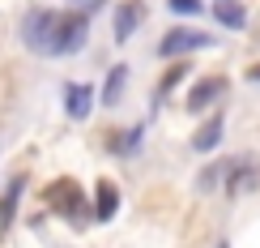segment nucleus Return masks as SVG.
Returning a JSON list of instances; mask_svg holds the SVG:
<instances>
[{
	"label": "nucleus",
	"mask_w": 260,
	"mask_h": 248,
	"mask_svg": "<svg viewBox=\"0 0 260 248\" xmlns=\"http://www.w3.org/2000/svg\"><path fill=\"white\" fill-rule=\"evenodd\" d=\"M85 35H90L85 13H56V30H51L47 56H73V51L85 43Z\"/></svg>",
	"instance_id": "obj_1"
},
{
	"label": "nucleus",
	"mask_w": 260,
	"mask_h": 248,
	"mask_svg": "<svg viewBox=\"0 0 260 248\" xmlns=\"http://www.w3.org/2000/svg\"><path fill=\"white\" fill-rule=\"evenodd\" d=\"M209 35L205 30H188V26H179V30H171V35H162L158 43V56L162 60H179V56H188V51H201V47H209Z\"/></svg>",
	"instance_id": "obj_2"
},
{
	"label": "nucleus",
	"mask_w": 260,
	"mask_h": 248,
	"mask_svg": "<svg viewBox=\"0 0 260 248\" xmlns=\"http://www.w3.org/2000/svg\"><path fill=\"white\" fill-rule=\"evenodd\" d=\"M51 30H56V9H35L26 21H21V39L26 47H35L47 56V43H51Z\"/></svg>",
	"instance_id": "obj_3"
},
{
	"label": "nucleus",
	"mask_w": 260,
	"mask_h": 248,
	"mask_svg": "<svg viewBox=\"0 0 260 248\" xmlns=\"http://www.w3.org/2000/svg\"><path fill=\"white\" fill-rule=\"evenodd\" d=\"M141 17H145V5H141V0H124V5L115 9V39H120V43H128V39L137 35Z\"/></svg>",
	"instance_id": "obj_4"
},
{
	"label": "nucleus",
	"mask_w": 260,
	"mask_h": 248,
	"mask_svg": "<svg viewBox=\"0 0 260 248\" xmlns=\"http://www.w3.org/2000/svg\"><path fill=\"white\" fill-rule=\"evenodd\" d=\"M90 107H94V90H90L85 81L64 86V112H69L73 120H85V116H90Z\"/></svg>",
	"instance_id": "obj_5"
},
{
	"label": "nucleus",
	"mask_w": 260,
	"mask_h": 248,
	"mask_svg": "<svg viewBox=\"0 0 260 248\" xmlns=\"http://www.w3.org/2000/svg\"><path fill=\"white\" fill-rule=\"evenodd\" d=\"M115 210H120V188H115L111 180H103V184L94 188V218H99V223H111Z\"/></svg>",
	"instance_id": "obj_6"
},
{
	"label": "nucleus",
	"mask_w": 260,
	"mask_h": 248,
	"mask_svg": "<svg viewBox=\"0 0 260 248\" xmlns=\"http://www.w3.org/2000/svg\"><path fill=\"white\" fill-rule=\"evenodd\" d=\"M222 90H226V81H222V77H201L197 86H192V94H188V112H205V107L218 99Z\"/></svg>",
	"instance_id": "obj_7"
},
{
	"label": "nucleus",
	"mask_w": 260,
	"mask_h": 248,
	"mask_svg": "<svg viewBox=\"0 0 260 248\" xmlns=\"http://www.w3.org/2000/svg\"><path fill=\"white\" fill-rule=\"evenodd\" d=\"M77 184H73V180H60V184H51V206L56 210H64L69 214V218H77L81 214V197H77Z\"/></svg>",
	"instance_id": "obj_8"
},
{
	"label": "nucleus",
	"mask_w": 260,
	"mask_h": 248,
	"mask_svg": "<svg viewBox=\"0 0 260 248\" xmlns=\"http://www.w3.org/2000/svg\"><path fill=\"white\" fill-rule=\"evenodd\" d=\"M213 21H222L226 30H243L247 26V13L239 0H213Z\"/></svg>",
	"instance_id": "obj_9"
},
{
	"label": "nucleus",
	"mask_w": 260,
	"mask_h": 248,
	"mask_svg": "<svg viewBox=\"0 0 260 248\" xmlns=\"http://www.w3.org/2000/svg\"><path fill=\"white\" fill-rule=\"evenodd\" d=\"M218 142H222V120H205L197 133H192V150H201V154H209Z\"/></svg>",
	"instance_id": "obj_10"
},
{
	"label": "nucleus",
	"mask_w": 260,
	"mask_h": 248,
	"mask_svg": "<svg viewBox=\"0 0 260 248\" xmlns=\"http://www.w3.org/2000/svg\"><path fill=\"white\" fill-rule=\"evenodd\" d=\"M124 81H128V69H124V64H115V69L107 73V86H103V103L107 107H115V103L124 99Z\"/></svg>",
	"instance_id": "obj_11"
},
{
	"label": "nucleus",
	"mask_w": 260,
	"mask_h": 248,
	"mask_svg": "<svg viewBox=\"0 0 260 248\" xmlns=\"http://www.w3.org/2000/svg\"><path fill=\"white\" fill-rule=\"evenodd\" d=\"M21 188H26V180H13V184H9L5 188V197H0V223H5V227H9V223H13V214H17V197H21Z\"/></svg>",
	"instance_id": "obj_12"
},
{
	"label": "nucleus",
	"mask_w": 260,
	"mask_h": 248,
	"mask_svg": "<svg viewBox=\"0 0 260 248\" xmlns=\"http://www.w3.org/2000/svg\"><path fill=\"white\" fill-rule=\"evenodd\" d=\"M175 13H183V17H192V13H201V0H167Z\"/></svg>",
	"instance_id": "obj_13"
},
{
	"label": "nucleus",
	"mask_w": 260,
	"mask_h": 248,
	"mask_svg": "<svg viewBox=\"0 0 260 248\" xmlns=\"http://www.w3.org/2000/svg\"><path fill=\"white\" fill-rule=\"evenodd\" d=\"M73 5H77V13H85V9H99L103 0H73Z\"/></svg>",
	"instance_id": "obj_14"
},
{
	"label": "nucleus",
	"mask_w": 260,
	"mask_h": 248,
	"mask_svg": "<svg viewBox=\"0 0 260 248\" xmlns=\"http://www.w3.org/2000/svg\"><path fill=\"white\" fill-rule=\"evenodd\" d=\"M247 77H252V81H260V64H252V69H247Z\"/></svg>",
	"instance_id": "obj_15"
},
{
	"label": "nucleus",
	"mask_w": 260,
	"mask_h": 248,
	"mask_svg": "<svg viewBox=\"0 0 260 248\" xmlns=\"http://www.w3.org/2000/svg\"><path fill=\"white\" fill-rule=\"evenodd\" d=\"M218 248H231V244H218Z\"/></svg>",
	"instance_id": "obj_16"
}]
</instances>
